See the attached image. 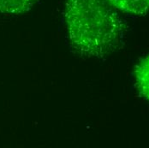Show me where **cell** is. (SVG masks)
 I'll list each match as a JSON object with an SVG mask.
<instances>
[{
  "instance_id": "3",
  "label": "cell",
  "mask_w": 149,
  "mask_h": 148,
  "mask_svg": "<svg viewBox=\"0 0 149 148\" xmlns=\"http://www.w3.org/2000/svg\"><path fill=\"white\" fill-rule=\"evenodd\" d=\"M134 79L140 93L149 99V55L141 60L135 67Z\"/></svg>"
},
{
  "instance_id": "2",
  "label": "cell",
  "mask_w": 149,
  "mask_h": 148,
  "mask_svg": "<svg viewBox=\"0 0 149 148\" xmlns=\"http://www.w3.org/2000/svg\"><path fill=\"white\" fill-rule=\"evenodd\" d=\"M109 3L123 13L141 16L149 10V0H108Z\"/></svg>"
},
{
  "instance_id": "1",
  "label": "cell",
  "mask_w": 149,
  "mask_h": 148,
  "mask_svg": "<svg viewBox=\"0 0 149 148\" xmlns=\"http://www.w3.org/2000/svg\"><path fill=\"white\" fill-rule=\"evenodd\" d=\"M64 16L69 43L81 56L101 58L123 43L125 23L108 0H67Z\"/></svg>"
},
{
  "instance_id": "4",
  "label": "cell",
  "mask_w": 149,
  "mask_h": 148,
  "mask_svg": "<svg viewBox=\"0 0 149 148\" xmlns=\"http://www.w3.org/2000/svg\"><path fill=\"white\" fill-rule=\"evenodd\" d=\"M39 0H0V13L16 14L29 10Z\"/></svg>"
}]
</instances>
